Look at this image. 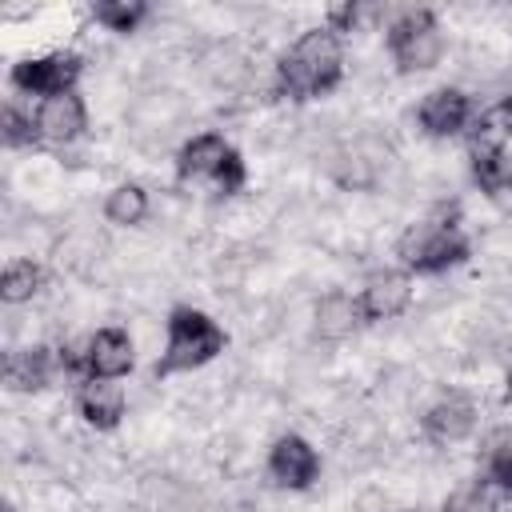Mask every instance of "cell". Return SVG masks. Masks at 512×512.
Returning a JSON list of instances; mask_svg holds the SVG:
<instances>
[{"label":"cell","instance_id":"cell-7","mask_svg":"<svg viewBox=\"0 0 512 512\" xmlns=\"http://www.w3.org/2000/svg\"><path fill=\"white\" fill-rule=\"evenodd\" d=\"M268 476H272L276 488L304 492V488H312L316 476H320V456H316V448H312L304 436L288 432V436H280V440L268 448Z\"/></svg>","mask_w":512,"mask_h":512},{"label":"cell","instance_id":"cell-13","mask_svg":"<svg viewBox=\"0 0 512 512\" xmlns=\"http://www.w3.org/2000/svg\"><path fill=\"white\" fill-rule=\"evenodd\" d=\"M124 388L116 380H80L76 384V412L88 428L112 432L124 420Z\"/></svg>","mask_w":512,"mask_h":512},{"label":"cell","instance_id":"cell-21","mask_svg":"<svg viewBox=\"0 0 512 512\" xmlns=\"http://www.w3.org/2000/svg\"><path fill=\"white\" fill-rule=\"evenodd\" d=\"M0 140H4L8 148H36V144H40L36 116L20 112L16 104H4V112H0Z\"/></svg>","mask_w":512,"mask_h":512},{"label":"cell","instance_id":"cell-17","mask_svg":"<svg viewBox=\"0 0 512 512\" xmlns=\"http://www.w3.org/2000/svg\"><path fill=\"white\" fill-rule=\"evenodd\" d=\"M480 480L496 496H512V428H496L484 440V472Z\"/></svg>","mask_w":512,"mask_h":512},{"label":"cell","instance_id":"cell-1","mask_svg":"<svg viewBox=\"0 0 512 512\" xmlns=\"http://www.w3.org/2000/svg\"><path fill=\"white\" fill-rule=\"evenodd\" d=\"M340 76H344V52H340V36L328 24L300 32L296 44L276 60V92L296 104L332 92Z\"/></svg>","mask_w":512,"mask_h":512},{"label":"cell","instance_id":"cell-11","mask_svg":"<svg viewBox=\"0 0 512 512\" xmlns=\"http://www.w3.org/2000/svg\"><path fill=\"white\" fill-rule=\"evenodd\" d=\"M32 116H36L40 144H72V140H80L84 128H88V108H84V100H80L76 92L40 100V108H36Z\"/></svg>","mask_w":512,"mask_h":512},{"label":"cell","instance_id":"cell-9","mask_svg":"<svg viewBox=\"0 0 512 512\" xmlns=\"http://www.w3.org/2000/svg\"><path fill=\"white\" fill-rule=\"evenodd\" d=\"M408 304H412V280H408V272H372L364 280V288L356 292V308H360V320L364 324L396 320Z\"/></svg>","mask_w":512,"mask_h":512},{"label":"cell","instance_id":"cell-20","mask_svg":"<svg viewBox=\"0 0 512 512\" xmlns=\"http://www.w3.org/2000/svg\"><path fill=\"white\" fill-rule=\"evenodd\" d=\"M148 16V4L144 0H96L92 4V20L104 24L108 32H136Z\"/></svg>","mask_w":512,"mask_h":512},{"label":"cell","instance_id":"cell-2","mask_svg":"<svg viewBox=\"0 0 512 512\" xmlns=\"http://www.w3.org/2000/svg\"><path fill=\"white\" fill-rule=\"evenodd\" d=\"M164 328H168V340H164L160 360L152 364V376L156 380H168L176 372L204 368L228 344V332L208 312H200V308H172L168 320H164Z\"/></svg>","mask_w":512,"mask_h":512},{"label":"cell","instance_id":"cell-19","mask_svg":"<svg viewBox=\"0 0 512 512\" xmlns=\"http://www.w3.org/2000/svg\"><path fill=\"white\" fill-rule=\"evenodd\" d=\"M104 216L120 228H136L148 216V192L140 184H116L104 200Z\"/></svg>","mask_w":512,"mask_h":512},{"label":"cell","instance_id":"cell-22","mask_svg":"<svg viewBox=\"0 0 512 512\" xmlns=\"http://www.w3.org/2000/svg\"><path fill=\"white\" fill-rule=\"evenodd\" d=\"M444 512H496V492L476 476L444 500Z\"/></svg>","mask_w":512,"mask_h":512},{"label":"cell","instance_id":"cell-5","mask_svg":"<svg viewBox=\"0 0 512 512\" xmlns=\"http://www.w3.org/2000/svg\"><path fill=\"white\" fill-rule=\"evenodd\" d=\"M384 44H388V52H392L400 72H428V68H436V60L444 52L436 12L432 8H412V12L396 16L388 24Z\"/></svg>","mask_w":512,"mask_h":512},{"label":"cell","instance_id":"cell-15","mask_svg":"<svg viewBox=\"0 0 512 512\" xmlns=\"http://www.w3.org/2000/svg\"><path fill=\"white\" fill-rule=\"evenodd\" d=\"M56 368H60V360L52 348L28 344V348H16L4 356V384H8V392H40V388H48Z\"/></svg>","mask_w":512,"mask_h":512},{"label":"cell","instance_id":"cell-16","mask_svg":"<svg viewBox=\"0 0 512 512\" xmlns=\"http://www.w3.org/2000/svg\"><path fill=\"white\" fill-rule=\"evenodd\" d=\"M356 324H364L360 308H356V296H348V292L320 296V304H316V332L324 340H344V336H352Z\"/></svg>","mask_w":512,"mask_h":512},{"label":"cell","instance_id":"cell-24","mask_svg":"<svg viewBox=\"0 0 512 512\" xmlns=\"http://www.w3.org/2000/svg\"><path fill=\"white\" fill-rule=\"evenodd\" d=\"M504 400L512 404V372H508V380H504Z\"/></svg>","mask_w":512,"mask_h":512},{"label":"cell","instance_id":"cell-6","mask_svg":"<svg viewBox=\"0 0 512 512\" xmlns=\"http://www.w3.org/2000/svg\"><path fill=\"white\" fill-rule=\"evenodd\" d=\"M80 72H84V60H80L76 52H44V56H24V60H16L12 72H8V84H12L16 92H24V96H44V100H52V96L72 92L76 80H80Z\"/></svg>","mask_w":512,"mask_h":512},{"label":"cell","instance_id":"cell-12","mask_svg":"<svg viewBox=\"0 0 512 512\" xmlns=\"http://www.w3.org/2000/svg\"><path fill=\"white\" fill-rule=\"evenodd\" d=\"M416 116H420V128L428 136L444 140V136H456V132H464L472 124V100L460 88H436V92H428L420 100Z\"/></svg>","mask_w":512,"mask_h":512},{"label":"cell","instance_id":"cell-25","mask_svg":"<svg viewBox=\"0 0 512 512\" xmlns=\"http://www.w3.org/2000/svg\"><path fill=\"white\" fill-rule=\"evenodd\" d=\"M0 512H20V508H16L12 500H4V508H0Z\"/></svg>","mask_w":512,"mask_h":512},{"label":"cell","instance_id":"cell-8","mask_svg":"<svg viewBox=\"0 0 512 512\" xmlns=\"http://www.w3.org/2000/svg\"><path fill=\"white\" fill-rule=\"evenodd\" d=\"M136 364L132 336L124 328H96L84 340V380H120Z\"/></svg>","mask_w":512,"mask_h":512},{"label":"cell","instance_id":"cell-23","mask_svg":"<svg viewBox=\"0 0 512 512\" xmlns=\"http://www.w3.org/2000/svg\"><path fill=\"white\" fill-rule=\"evenodd\" d=\"M356 20H360V8L348 0V4H332L328 8V28L340 36V32H352L356 28Z\"/></svg>","mask_w":512,"mask_h":512},{"label":"cell","instance_id":"cell-4","mask_svg":"<svg viewBox=\"0 0 512 512\" xmlns=\"http://www.w3.org/2000/svg\"><path fill=\"white\" fill-rule=\"evenodd\" d=\"M472 252L460 220H420L412 224L400 240H396V256L404 264V272L412 276H436L448 272L456 264H464Z\"/></svg>","mask_w":512,"mask_h":512},{"label":"cell","instance_id":"cell-18","mask_svg":"<svg viewBox=\"0 0 512 512\" xmlns=\"http://www.w3.org/2000/svg\"><path fill=\"white\" fill-rule=\"evenodd\" d=\"M44 288V268L36 260H8L0 276V300L4 304H28Z\"/></svg>","mask_w":512,"mask_h":512},{"label":"cell","instance_id":"cell-14","mask_svg":"<svg viewBox=\"0 0 512 512\" xmlns=\"http://www.w3.org/2000/svg\"><path fill=\"white\" fill-rule=\"evenodd\" d=\"M232 156V144L220 132H200L176 152V176L180 180H212L224 172V160Z\"/></svg>","mask_w":512,"mask_h":512},{"label":"cell","instance_id":"cell-10","mask_svg":"<svg viewBox=\"0 0 512 512\" xmlns=\"http://www.w3.org/2000/svg\"><path fill=\"white\" fill-rule=\"evenodd\" d=\"M420 428L432 444H460L476 428V404L464 392H444L440 400L428 404V412L420 416Z\"/></svg>","mask_w":512,"mask_h":512},{"label":"cell","instance_id":"cell-3","mask_svg":"<svg viewBox=\"0 0 512 512\" xmlns=\"http://www.w3.org/2000/svg\"><path fill=\"white\" fill-rule=\"evenodd\" d=\"M468 156H472V180L480 184V192L512 188V108L504 100L472 120Z\"/></svg>","mask_w":512,"mask_h":512}]
</instances>
